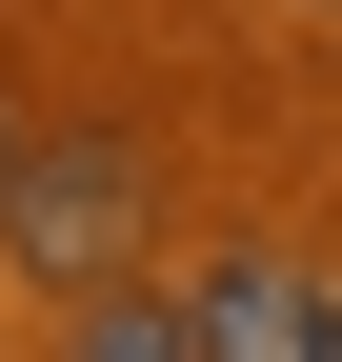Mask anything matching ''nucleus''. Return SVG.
<instances>
[{"mask_svg":"<svg viewBox=\"0 0 342 362\" xmlns=\"http://www.w3.org/2000/svg\"><path fill=\"white\" fill-rule=\"evenodd\" d=\"M182 342H201V362H342V282L282 262V242H242V262L182 282Z\"/></svg>","mask_w":342,"mask_h":362,"instance_id":"nucleus-2","label":"nucleus"},{"mask_svg":"<svg viewBox=\"0 0 342 362\" xmlns=\"http://www.w3.org/2000/svg\"><path fill=\"white\" fill-rule=\"evenodd\" d=\"M20 141H40V121H20V101H0V181H20Z\"/></svg>","mask_w":342,"mask_h":362,"instance_id":"nucleus-4","label":"nucleus"},{"mask_svg":"<svg viewBox=\"0 0 342 362\" xmlns=\"http://www.w3.org/2000/svg\"><path fill=\"white\" fill-rule=\"evenodd\" d=\"M61 362H201V342H182V302L121 282V302H81V322H61Z\"/></svg>","mask_w":342,"mask_h":362,"instance_id":"nucleus-3","label":"nucleus"},{"mask_svg":"<svg viewBox=\"0 0 342 362\" xmlns=\"http://www.w3.org/2000/svg\"><path fill=\"white\" fill-rule=\"evenodd\" d=\"M141 221H161V161L121 141V121H40V141H20V181H0V242H20L61 302H121Z\"/></svg>","mask_w":342,"mask_h":362,"instance_id":"nucleus-1","label":"nucleus"}]
</instances>
